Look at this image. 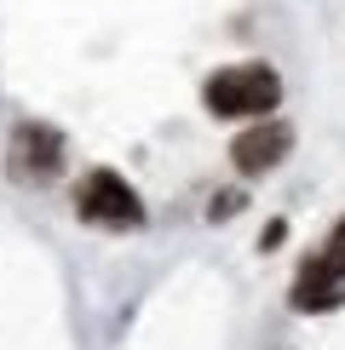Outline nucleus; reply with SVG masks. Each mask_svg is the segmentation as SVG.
<instances>
[{"label":"nucleus","mask_w":345,"mask_h":350,"mask_svg":"<svg viewBox=\"0 0 345 350\" xmlns=\"http://www.w3.org/2000/svg\"><path fill=\"white\" fill-rule=\"evenodd\" d=\"M75 213L86 218V224H98V230H138L144 224L138 189L127 184L121 172H110V167H92L75 184Z\"/></svg>","instance_id":"2"},{"label":"nucleus","mask_w":345,"mask_h":350,"mask_svg":"<svg viewBox=\"0 0 345 350\" xmlns=\"http://www.w3.org/2000/svg\"><path fill=\"white\" fill-rule=\"evenodd\" d=\"M322 253H334V258H340V265H345V218H340V224H334V236H328V241H322Z\"/></svg>","instance_id":"6"},{"label":"nucleus","mask_w":345,"mask_h":350,"mask_svg":"<svg viewBox=\"0 0 345 350\" xmlns=\"http://www.w3.org/2000/svg\"><path fill=\"white\" fill-rule=\"evenodd\" d=\"M64 167V138L52 133V126H40V121H29L12 133V172L29 184H40V178H52V172Z\"/></svg>","instance_id":"4"},{"label":"nucleus","mask_w":345,"mask_h":350,"mask_svg":"<svg viewBox=\"0 0 345 350\" xmlns=\"http://www.w3.org/2000/svg\"><path fill=\"white\" fill-rule=\"evenodd\" d=\"M288 150H294V126H288V121H270V115H265V121H253L248 133L230 144V161H236L242 172H270Z\"/></svg>","instance_id":"5"},{"label":"nucleus","mask_w":345,"mask_h":350,"mask_svg":"<svg viewBox=\"0 0 345 350\" xmlns=\"http://www.w3.org/2000/svg\"><path fill=\"white\" fill-rule=\"evenodd\" d=\"M201 98L219 121H265L282 104V81L270 64H230L201 86Z\"/></svg>","instance_id":"1"},{"label":"nucleus","mask_w":345,"mask_h":350,"mask_svg":"<svg viewBox=\"0 0 345 350\" xmlns=\"http://www.w3.org/2000/svg\"><path fill=\"white\" fill-rule=\"evenodd\" d=\"M340 304H345V265L334 253L305 258V270L294 275V310L316 316V310H340Z\"/></svg>","instance_id":"3"}]
</instances>
